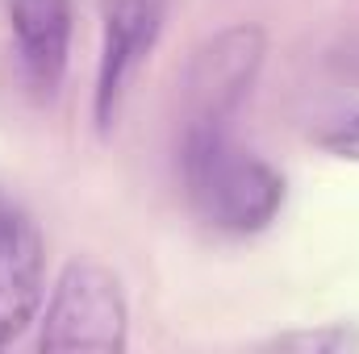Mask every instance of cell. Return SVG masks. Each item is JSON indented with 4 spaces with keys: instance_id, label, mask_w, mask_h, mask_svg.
Listing matches in <instances>:
<instances>
[{
    "instance_id": "6da1fadb",
    "label": "cell",
    "mask_w": 359,
    "mask_h": 354,
    "mask_svg": "<svg viewBox=\"0 0 359 354\" xmlns=\"http://www.w3.org/2000/svg\"><path fill=\"white\" fill-rule=\"evenodd\" d=\"M184 179L196 213L226 234L268 229L284 204V179L259 155L230 142V129L184 134Z\"/></svg>"
},
{
    "instance_id": "7a4b0ae2",
    "label": "cell",
    "mask_w": 359,
    "mask_h": 354,
    "mask_svg": "<svg viewBox=\"0 0 359 354\" xmlns=\"http://www.w3.org/2000/svg\"><path fill=\"white\" fill-rule=\"evenodd\" d=\"M130 342V309L117 275L100 263H67L46 300L42 338L46 354H117Z\"/></svg>"
},
{
    "instance_id": "3957f363",
    "label": "cell",
    "mask_w": 359,
    "mask_h": 354,
    "mask_svg": "<svg viewBox=\"0 0 359 354\" xmlns=\"http://www.w3.org/2000/svg\"><path fill=\"white\" fill-rule=\"evenodd\" d=\"M268 38L255 25H230L213 34L184 76V134L196 129H230L234 113L251 96L264 71Z\"/></svg>"
},
{
    "instance_id": "277c9868",
    "label": "cell",
    "mask_w": 359,
    "mask_h": 354,
    "mask_svg": "<svg viewBox=\"0 0 359 354\" xmlns=\"http://www.w3.org/2000/svg\"><path fill=\"white\" fill-rule=\"evenodd\" d=\"M168 0H109L104 4V46L96 67V125L109 129L126 100L130 80L155 50Z\"/></svg>"
},
{
    "instance_id": "5b68a950",
    "label": "cell",
    "mask_w": 359,
    "mask_h": 354,
    "mask_svg": "<svg viewBox=\"0 0 359 354\" xmlns=\"http://www.w3.org/2000/svg\"><path fill=\"white\" fill-rule=\"evenodd\" d=\"M42 304V238L34 221L0 196V346L13 342Z\"/></svg>"
},
{
    "instance_id": "8992f818",
    "label": "cell",
    "mask_w": 359,
    "mask_h": 354,
    "mask_svg": "<svg viewBox=\"0 0 359 354\" xmlns=\"http://www.w3.org/2000/svg\"><path fill=\"white\" fill-rule=\"evenodd\" d=\"M8 25L25 84L42 96L59 88L72 50V0H8Z\"/></svg>"
},
{
    "instance_id": "52a82bcc",
    "label": "cell",
    "mask_w": 359,
    "mask_h": 354,
    "mask_svg": "<svg viewBox=\"0 0 359 354\" xmlns=\"http://www.w3.org/2000/svg\"><path fill=\"white\" fill-rule=\"evenodd\" d=\"M276 351H355L359 346V334H351V330H318V334H288V338H276L271 342Z\"/></svg>"
},
{
    "instance_id": "ba28073f",
    "label": "cell",
    "mask_w": 359,
    "mask_h": 354,
    "mask_svg": "<svg viewBox=\"0 0 359 354\" xmlns=\"http://www.w3.org/2000/svg\"><path fill=\"white\" fill-rule=\"evenodd\" d=\"M318 146H326V150L339 155V159H355L359 163V108L347 113V117H339V121H330V125L318 134Z\"/></svg>"
}]
</instances>
